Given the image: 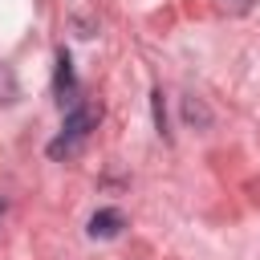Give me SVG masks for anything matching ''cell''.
<instances>
[{
  "mask_svg": "<svg viewBox=\"0 0 260 260\" xmlns=\"http://www.w3.org/2000/svg\"><path fill=\"white\" fill-rule=\"evenodd\" d=\"M12 93H16V81H12V73L0 65V102H12Z\"/></svg>",
  "mask_w": 260,
  "mask_h": 260,
  "instance_id": "cell-4",
  "label": "cell"
},
{
  "mask_svg": "<svg viewBox=\"0 0 260 260\" xmlns=\"http://www.w3.org/2000/svg\"><path fill=\"white\" fill-rule=\"evenodd\" d=\"M219 4H223L228 12H248V8L256 4V0H219Z\"/></svg>",
  "mask_w": 260,
  "mask_h": 260,
  "instance_id": "cell-5",
  "label": "cell"
},
{
  "mask_svg": "<svg viewBox=\"0 0 260 260\" xmlns=\"http://www.w3.org/2000/svg\"><path fill=\"white\" fill-rule=\"evenodd\" d=\"M53 93H57V106H61V110H69V106H77V102H81V98H77L73 61H69V53H65V49L57 53V77H53Z\"/></svg>",
  "mask_w": 260,
  "mask_h": 260,
  "instance_id": "cell-2",
  "label": "cell"
},
{
  "mask_svg": "<svg viewBox=\"0 0 260 260\" xmlns=\"http://www.w3.org/2000/svg\"><path fill=\"white\" fill-rule=\"evenodd\" d=\"M0 215H4V199H0Z\"/></svg>",
  "mask_w": 260,
  "mask_h": 260,
  "instance_id": "cell-6",
  "label": "cell"
},
{
  "mask_svg": "<svg viewBox=\"0 0 260 260\" xmlns=\"http://www.w3.org/2000/svg\"><path fill=\"white\" fill-rule=\"evenodd\" d=\"M122 228H126V215L118 207H102L89 219V236L93 240H114V236H122Z\"/></svg>",
  "mask_w": 260,
  "mask_h": 260,
  "instance_id": "cell-3",
  "label": "cell"
},
{
  "mask_svg": "<svg viewBox=\"0 0 260 260\" xmlns=\"http://www.w3.org/2000/svg\"><path fill=\"white\" fill-rule=\"evenodd\" d=\"M98 118H102V110L89 106V102L69 106V110H65V126H61V134L49 142V158H69V154L89 138V130L98 126Z\"/></svg>",
  "mask_w": 260,
  "mask_h": 260,
  "instance_id": "cell-1",
  "label": "cell"
}]
</instances>
